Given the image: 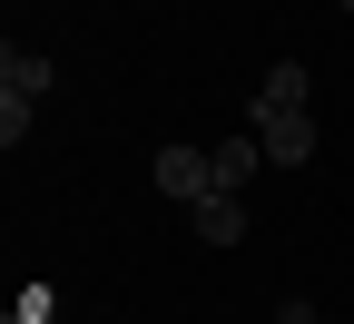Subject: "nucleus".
I'll use <instances>...</instances> for the list:
<instances>
[{
  "instance_id": "f257e3e1",
  "label": "nucleus",
  "mask_w": 354,
  "mask_h": 324,
  "mask_svg": "<svg viewBox=\"0 0 354 324\" xmlns=\"http://www.w3.org/2000/svg\"><path fill=\"white\" fill-rule=\"evenodd\" d=\"M158 197L167 207H197V197H216V148H158Z\"/></svg>"
},
{
  "instance_id": "f03ea898",
  "label": "nucleus",
  "mask_w": 354,
  "mask_h": 324,
  "mask_svg": "<svg viewBox=\"0 0 354 324\" xmlns=\"http://www.w3.org/2000/svg\"><path fill=\"white\" fill-rule=\"evenodd\" d=\"M246 128H256L266 167H305V158H315V118H305V108H286V118H246Z\"/></svg>"
},
{
  "instance_id": "7ed1b4c3",
  "label": "nucleus",
  "mask_w": 354,
  "mask_h": 324,
  "mask_svg": "<svg viewBox=\"0 0 354 324\" xmlns=\"http://www.w3.org/2000/svg\"><path fill=\"white\" fill-rule=\"evenodd\" d=\"M305 99H315V79H305V59H276V69L256 79V118H286V108H305Z\"/></svg>"
},
{
  "instance_id": "20e7f679",
  "label": "nucleus",
  "mask_w": 354,
  "mask_h": 324,
  "mask_svg": "<svg viewBox=\"0 0 354 324\" xmlns=\"http://www.w3.org/2000/svg\"><path fill=\"white\" fill-rule=\"evenodd\" d=\"M187 226H197V246H236V236H246V197L216 187V197H197V207H187Z\"/></svg>"
},
{
  "instance_id": "39448f33",
  "label": "nucleus",
  "mask_w": 354,
  "mask_h": 324,
  "mask_svg": "<svg viewBox=\"0 0 354 324\" xmlns=\"http://www.w3.org/2000/svg\"><path fill=\"white\" fill-rule=\"evenodd\" d=\"M256 167H266V148H256V128H236L227 148H216V187H227V197H246V187H256Z\"/></svg>"
},
{
  "instance_id": "423d86ee",
  "label": "nucleus",
  "mask_w": 354,
  "mask_h": 324,
  "mask_svg": "<svg viewBox=\"0 0 354 324\" xmlns=\"http://www.w3.org/2000/svg\"><path fill=\"white\" fill-rule=\"evenodd\" d=\"M50 79H59V69H50V50H20V39L0 50V88H20V99H39Z\"/></svg>"
},
{
  "instance_id": "0eeeda50",
  "label": "nucleus",
  "mask_w": 354,
  "mask_h": 324,
  "mask_svg": "<svg viewBox=\"0 0 354 324\" xmlns=\"http://www.w3.org/2000/svg\"><path fill=\"white\" fill-rule=\"evenodd\" d=\"M30 108H39V99H20V88H0V148H20V137H30Z\"/></svg>"
},
{
  "instance_id": "6e6552de",
  "label": "nucleus",
  "mask_w": 354,
  "mask_h": 324,
  "mask_svg": "<svg viewBox=\"0 0 354 324\" xmlns=\"http://www.w3.org/2000/svg\"><path fill=\"white\" fill-rule=\"evenodd\" d=\"M335 20H354V0H335Z\"/></svg>"
},
{
  "instance_id": "1a4fd4ad",
  "label": "nucleus",
  "mask_w": 354,
  "mask_h": 324,
  "mask_svg": "<svg viewBox=\"0 0 354 324\" xmlns=\"http://www.w3.org/2000/svg\"><path fill=\"white\" fill-rule=\"evenodd\" d=\"M315 324H325V314H315Z\"/></svg>"
}]
</instances>
